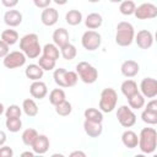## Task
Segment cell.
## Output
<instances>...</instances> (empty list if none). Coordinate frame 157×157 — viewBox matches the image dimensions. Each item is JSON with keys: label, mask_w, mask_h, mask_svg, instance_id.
Here are the masks:
<instances>
[{"label": "cell", "mask_w": 157, "mask_h": 157, "mask_svg": "<svg viewBox=\"0 0 157 157\" xmlns=\"http://www.w3.org/2000/svg\"><path fill=\"white\" fill-rule=\"evenodd\" d=\"M20 49L26 58L36 59L39 58L42 53V47L39 44V37L36 33H27L20 39Z\"/></svg>", "instance_id": "cell-1"}, {"label": "cell", "mask_w": 157, "mask_h": 157, "mask_svg": "<svg viewBox=\"0 0 157 157\" xmlns=\"http://www.w3.org/2000/svg\"><path fill=\"white\" fill-rule=\"evenodd\" d=\"M137 146L142 153H153L157 147V131L153 128H144L140 131Z\"/></svg>", "instance_id": "cell-2"}, {"label": "cell", "mask_w": 157, "mask_h": 157, "mask_svg": "<svg viewBox=\"0 0 157 157\" xmlns=\"http://www.w3.org/2000/svg\"><path fill=\"white\" fill-rule=\"evenodd\" d=\"M115 43L119 47H129L135 38V28L130 22L121 21L115 28Z\"/></svg>", "instance_id": "cell-3"}, {"label": "cell", "mask_w": 157, "mask_h": 157, "mask_svg": "<svg viewBox=\"0 0 157 157\" xmlns=\"http://www.w3.org/2000/svg\"><path fill=\"white\" fill-rule=\"evenodd\" d=\"M118 103V94L114 88L107 87L99 96V110L102 113H112Z\"/></svg>", "instance_id": "cell-4"}, {"label": "cell", "mask_w": 157, "mask_h": 157, "mask_svg": "<svg viewBox=\"0 0 157 157\" xmlns=\"http://www.w3.org/2000/svg\"><path fill=\"white\" fill-rule=\"evenodd\" d=\"M77 76L80 77V80L83 82V83H87V85H91V83H94L98 78V71L97 69L87 63V61H80L77 65H76V71Z\"/></svg>", "instance_id": "cell-5"}, {"label": "cell", "mask_w": 157, "mask_h": 157, "mask_svg": "<svg viewBox=\"0 0 157 157\" xmlns=\"http://www.w3.org/2000/svg\"><path fill=\"white\" fill-rule=\"evenodd\" d=\"M102 37L96 31H86L81 37V44L87 52H94L101 47Z\"/></svg>", "instance_id": "cell-6"}, {"label": "cell", "mask_w": 157, "mask_h": 157, "mask_svg": "<svg viewBox=\"0 0 157 157\" xmlns=\"http://www.w3.org/2000/svg\"><path fill=\"white\" fill-rule=\"evenodd\" d=\"M117 118L119 124L124 128H131L136 123V114L129 105H120L117 110Z\"/></svg>", "instance_id": "cell-7"}, {"label": "cell", "mask_w": 157, "mask_h": 157, "mask_svg": "<svg viewBox=\"0 0 157 157\" xmlns=\"http://www.w3.org/2000/svg\"><path fill=\"white\" fill-rule=\"evenodd\" d=\"M26 60L27 58L21 50H13V52H10L2 59V64L6 69H17L23 66L26 64Z\"/></svg>", "instance_id": "cell-8"}, {"label": "cell", "mask_w": 157, "mask_h": 157, "mask_svg": "<svg viewBox=\"0 0 157 157\" xmlns=\"http://www.w3.org/2000/svg\"><path fill=\"white\" fill-rule=\"evenodd\" d=\"M137 20H151L157 16V6L151 2H144L135 9L134 12Z\"/></svg>", "instance_id": "cell-9"}, {"label": "cell", "mask_w": 157, "mask_h": 157, "mask_svg": "<svg viewBox=\"0 0 157 157\" xmlns=\"http://www.w3.org/2000/svg\"><path fill=\"white\" fill-rule=\"evenodd\" d=\"M140 93L144 98H155L157 96V80L153 77H145L140 83Z\"/></svg>", "instance_id": "cell-10"}, {"label": "cell", "mask_w": 157, "mask_h": 157, "mask_svg": "<svg viewBox=\"0 0 157 157\" xmlns=\"http://www.w3.org/2000/svg\"><path fill=\"white\" fill-rule=\"evenodd\" d=\"M134 40H135V43L137 44L139 48L148 49L153 44V34L147 29H141V31L137 32V34H135Z\"/></svg>", "instance_id": "cell-11"}, {"label": "cell", "mask_w": 157, "mask_h": 157, "mask_svg": "<svg viewBox=\"0 0 157 157\" xmlns=\"http://www.w3.org/2000/svg\"><path fill=\"white\" fill-rule=\"evenodd\" d=\"M58 20H59V12L54 7L49 6V7L44 9L40 13V21L44 26H48V27L54 26L58 22Z\"/></svg>", "instance_id": "cell-12"}, {"label": "cell", "mask_w": 157, "mask_h": 157, "mask_svg": "<svg viewBox=\"0 0 157 157\" xmlns=\"http://www.w3.org/2000/svg\"><path fill=\"white\" fill-rule=\"evenodd\" d=\"M49 146H50L49 137H48L47 135L38 134L37 139L34 140V142H33V145H32L31 147H32V150H33V153L44 155V153L49 150Z\"/></svg>", "instance_id": "cell-13"}, {"label": "cell", "mask_w": 157, "mask_h": 157, "mask_svg": "<svg viewBox=\"0 0 157 157\" xmlns=\"http://www.w3.org/2000/svg\"><path fill=\"white\" fill-rule=\"evenodd\" d=\"M53 43L58 47V48H63L64 45L69 44L70 43V34L67 32V29H65L64 27H60V28H56L54 32H53Z\"/></svg>", "instance_id": "cell-14"}, {"label": "cell", "mask_w": 157, "mask_h": 157, "mask_svg": "<svg viewBox=\"0 0 157 157\" xmlns=\"http://www.w3.org/2000/svg\"><path fill=\"white\" fill-rule=\"evenodd\" d=\"M120 71H121L123 76L130 78V77H134V76H136V75L139 74V71H140V65H139L137 61L129 59V60H125V61L121 64Z\"/></svg>", "instance_id": "cell-15"}, {"label": "cell", "mask_w": 157, "mask_h": 157, "mask_svg": "<svg viewBox=\"0 0 157 157\" xmlns=\"http://www.w3.org/2000/svg\"><path fill=\"white\" fill-rule=\"evenodd\" d=\"M22 13L18 10H7L4 13V22L5 25H7L9 27H17L22 23Z\"/></svg>", "instance_id": "cell-16"}, {"label": "cell", "mask_w": 157, "mask_h": 157, "mask_svg": "<svg viewBox=\"0 0 157 157\" xmlns=\"http://www.w3.org/2000/svg\"><path fill=\"white\" fill-rule=\"evenodd\" d=\"M29 93L33 98L43 99L48 94V87L43 81H33L29 86Z\"/></svg>", "instance_id": "cell-17"}, {"label": "cell", "mask_w": 157, "mask_h": 157, "mask_svg": "<svg viewBox=\"0 0 157 157\" xmlns=\"http://www.w3.org/2000/svg\"><path fill=\"white\" fill-rule=\"evenodd\" d=\"M103 23V17L101 13L98 12H91L86 16L85 20V26L90 29V31H94L97 28H99Z\"/></svg>", "instance_id": "cell-18"}, {"label": "cell", "mask_w": 157, "mask_h": 157, "mask_svg": "<svg viewBox=\"0 0 157 157\" xmlns=\"http://www.w3.org/2000/svg\"><path fill=\"white\" fill-rule=\"evenodd\" d=\"M83 130L87 134V136L98 137L103 131V126H102V123H93V121L85 120L83 121Z\"/></svg>", "instance_id": "cell-19"}, {"label": "cell", "mask_w": 157, "mask_h": 157, "mask_svg": "<svg viewBox=\"0 0 157 157\" xmlns=\"http://www.w3.org/2000/svg\"><path fill=\"white\" fill-rule=\"evenodd\" d=\"M121 142L128 148H135L137 147V144H139V136L132 130H125L121 134Z\"/></svg>", "instance_id": "cell-20"}, {"label": "cell", "mask_w": 157, "mask_h": 157, "mask_svg": "<svg viewBox=\"0 0 157 157\" xmlns=\"http://www.w3.org/2000/svg\"><path fill=\"white\" fill-rule=\"evenodd\" d=\"M25 75L27 78H29L32 81H40V78L44 75V71L40 69V66L38 64H29L25 69Z\"/></svg>", "instance_id": "cell-21"}, {"label": "cell", "mask_w": 157, "mask_h": 157, "mask_svg": "<svg viewBox=\"0 0 157 157\" xmlns=\"http://www.w3.org/2000/svg\"><path fill=\"white\" fill-rule=\"evenodd\" d=\"M120 90H121V93H123L126 98H129V97H131L132 94H135V93L139 92L137 83H136L134 80H131V78H128V80L123 81V83H121V86H120Z\"/></svg>", "instance_id": "cell-22"}, {"label": "cell", "mask_w": 157, "mask_h": 157, "mask_svg": "<svg viewBox=\"0 0 157 157\" xmlns=\"http://www.w3.org/2000/svg\"><path fill=\"white\" fill-rule=\"evenodd\" d=\"M42 53H43L42 54L43 56H45L48 59H52L54 61H56L59 59V56H60V50L54 43H47L42 48Z\"/></svg>", "instance_id": "cell-23"}, {"label": "cell", "mask_w": 157, "mask_h": 157, "mask_svg": "<svg viewBox=\"0 0 157 157\" xmlns=\"http://www.w3.org/2000/svg\"><path fill=\"white\" fill-rule=\"evenodd\" d=\"M22 112L29 118L36 117L38 114V105H37L36 101L32 98H26L22 102Z\"/></svg>", "instance_id": "cell-24"}, {"label": "cell", "mask_w": 157, "mask_h": 157, "mask_svg": "<svg viewBox=\"0 0 157 157\" xmlns=\"http://www.w3.org/2000/svg\"><path fill=\"white\" fill-rule=\"evenodd\" d=\"M85 120L93 121V123H102L103 121V113L97 108H87L83 112Z\"/></svg>", "instance_id": "cell-25"}, {"label": "cell", "mask_w": 157, "mask_h": 157, "mask_svg": "<svg viewBox=\"0 0 157 157\" xmlns=\"http://www.w3.org/2000/svg\"><path fill=\"white\" fill-rule=\"evenodd\" d=\"M64 101H66V94L65 91L63 88H54L50 91L49 93V102L55 107L60 103H63Z\"/></svg>", "instance_id": "cell-26"}, {"label": "cell", "mask_w": 157, "mask_h": 157, "mask_svg": "<svg viewBox=\"0 0 157 157\" xmlns=\"http://www.w3.org/2000/svg\"><path fill=\"white\" fill-rule=\"evenodd\" d=\"M1 40L5 42L9 47L16 44V43L18 42V33H17V31L11 29V28L4 29V31L1 32Z\"/></svg>", "instance_id": "cell-27"}, {"label": "cell", "mask_w": 157, "mask_h": 157, "mask_svg": "<svg viewBox=\"0 0 157 157\" xmlns=\"http://www.w3.org/2000/svg\"><path fill=\"white\" fill-rule=\"evenodd\" d=\"M65 21L70 26H77L82 22V13L78 10H69L65 15Z\"/></svg>", "instance_id": "cell-28"}, {"label": "cell", "mask_w": 157, "mask_h": 157, "mask_svg": "<svg viewBox=\"0 0 157 157\" xmlns=\"http://www.w3.org/2000/svg\"><path fill=\"white\" fill-rule=\"evenodd\" d=\"M126 99H128V104H129L130 109H141L145 105V98L140 92L132 94L131 97H129Z\"/></svg>", "instance_id": "cell-29"}, {"label": "cell", "mask_w": 157, "mask_h": 157, "mask_svg": "<svg viewBox=\"0 0 157 157\" xmlns=\"http://www.w3.org/2000/svg\"><path fill=\"white\" fill-rule=\"evenodd\" d=\"M59 50H60V55H61L65 60H67V61L75 59V58H76V54H77V49H76V47H75L74 44H71V43L64 45V47L60 48Z\"/></svg>", "instance_id": "cell-30"}, {"label": "cell", "mask_w": 157, "mask_h": 157, "mask_svg": "<svg viewBox=\"0 0 157 157\" xmlns=\"http://www.w3.org/2000/svg\"><path fill=\"white\" fill-rule=\"evenodd\" d=\"M37 136H38L37 130L33 129V128H28V129L23 130L21 139H22V142H23L26 146H32L33 142H34V140L37 139Z\"/></svg>", "instance_id": "cell-31"}, {"label": "cell", "mask_w": 157, "mask_h": 157, "mask_svg": "<svg viewBox=\"0 0 157 157\" xmlns=\"http://www.w3.org/2000/svg\"><path fill=\"white\" fill-rule=\"evenodd\" d=\"M66 71L67 70H65L64 67H59L54 70L53 78L59 87H66Z\"/></svg>", "instance_id": "cell-32"}, {"label": "cell", "mask_w": 157, "mask_h": 157, "mask_svg": "<svg viewBox=\"0 0 157 157\" xmlns=\"http://www.w3.org/2000/svg\"><path fill=\"white\" fill-rule=\"evenodd\" d=\"M5 126L10 132H18L22 129V120L21 118H6Z\"/></svg>", "instance_id": "cell-33"}, {"label": "cell", "mask_w": 157, "mask_h": 157, "mask_svg": "<svg viewBox=\"0 0 157 157\" xmlns=\"http://www.w3.org/2000/svg\"><path fill=\"white\" fill-rule=\"evenodd\" d=\"M135 9H136V5L132 0H125V1H121L120 5H119V11L121 15H125V16H130V15H134L135 12Z\"/></svg>", "instance_id": "cell-34"}, {"label": "cell", "mask_w": 157, "mask_h": 157, "mask_svg": "<svg viewBox=\"0 0 157 157\" xmlns=\"http://www.w3.org/2000/svg\"><path fill=\"white\" fill-rule=\"evenodd\" d=\"M71 112H72V105L67 101H64L63 103L55 105V113L60 117H67Z\"/></svg>", "instance_id": "cell-35"}, {"label": "cell", "mask_w": 157, "mask_h": 157, "mask_svg": "<svg viewBox=\"0 0 157 157\" xmlns=\"http://www.w3.org/2000/svg\"><path fill=\"white\" fill-rule=\"evenodd\" d=\"M38 65L40 66V69H42L43 71H52V70L55 69L56 61H54V60H52V59H48V58L40 55L39 59H38Z\"/></svg>", "instance_id": "cell-36"}, {"label": "cell", "mask_w": 157, "mask_h": 157, "mask_svg": "<svg viewBox=\"0 0 157 157\" xmlns=\"http://www.w3.org/2000/svg\"><path fill=\"white\" fill-rule=\"evenodd\" d=\"M141 119L144 123H146L148 125H155V124H157V113L144 109L141 113Z\"/></svg>", "instance_id": "cell-37"}, {"label": "cell", "mask_w": 157, "mask_h": 157, "mask_svg": "<svg viewBox=\"0 0 157 157\" xmlns=\"http://www.w3.org/2000/svg\"><path fill=\"white\" fill-rule=\"evenodd\" d=\"M21 114H22V108H20V105L17 104H11L5 110L6 118H21Z\"/></svg>", "instance_id": "cell-38"}, {"label": "cell", "mask_w": 157, "mask_h": 157, "mask_svg": "<svg viewBox=\"0 0 157 157\" xmlns=\"http://www.w3.org/2000/svg\"><path fill=\"white\" fill-rule=\"evenodd\" d=\"M78 81V76L75 71H66V87H74Z\"/></svg>", "instance_id": "cell-39"}, {"label": "cell", "mask_w": 157, "mask_h": 157, "mask_svg": "<svg viewBox=\"0 0 157 157\" xmlns=\"http://www.w3.org/2000/svg\"><path fill=\"white\" fill-rule=\"evenodd\" d=\"M0 157H13V150L10 146H1L0 147Z\"/></svg>", "instance_id": "cell-40"}, {"label": "cell", "mask_w": 157, "mask_h": 157, "mask_svg": "<svg viewBox=\"0 0 157 157\" xmlns=\"http://www.w3.org/2000/svg\"><path fill=\"white\" fill-rule=\"evenodd\" d=\"M10 47L5 43V42H2L1 39H0V59H4L9 53H10V49H9Z\"/></svg>", "instance_id": "cell-41"}, {"label": "cell", "mask_w": 157, "mask_h": 157, "mask_svg": "<svg viewBox=\"0 0 157 157\" xmlns=\"http://www.w3.org/2000/svg\"><path fill=\"white\" fill-rule=\"evenodd\" d=\"M33 4H34V6H37V7H39V9H47V7H49L50 6V4H52V0H34L33 1Z\"/></svg>", "instance_id": "cell-42"}, {"label": "cell", "mask_w": 157, "mask_h": 157, "mask_svg": "<svg viewBox=\"0 0 157 157\" xmlns=\"http://www.w3.org/2000/svg\"><path fill=\"white\" fill-rule=\"evenodd\" d=\"M146 110H150V112H153V113H157V99H151L148 103H147V105H146V108H145Z\"/></svg>", "instance_id": "cell-43"}, {"label": "cell", "mask_w": 157, "mask_h": 157, "mask_svg": "<svg viewBox=\"0 0 157 157\" xmlns=\"http://www.w3.org/2000/svg\"><path fill=\"white\" fill-rule=\"evenodd\" d=\"M1 4H2L5 7H9V9L11 10L12 7H15V6L18 4V1H17V0H1Z\"/></svg>", "instance_id": "cell-44"}, {"label": "cell", "mask_w": 157, "mask_h": 157, "mask_svg": "<svg viewBox=\"0 0 157 157\" xmlns=\"http://www.w3.org/2000/svg\"><path fill=\"white\" fill-rule=\"evenodd\" d=\"M69 157H87V155L81 150H76V151H72L69 155Z\"/></svg>", "instance_id": "cell-45"}, {"label": "cell", "mask_w": 157, "mask_h": 157, "mask_svg": "<svg viewBox=\"0 0 157 157\" xmlns=\"http://www.w3.org/2000/svg\"><path fill=\"white\" fill-rule=\"evenodd\" d=\"M6 134L2 131V130H0V147L1 146H4L5 145V142H6Z\"/></svg>", "instance_id": "cell-46"}, {"label": "cell", "mask_w": 157, "mask_h": 157, "mask_svg": "<svg viewBox=\"0 0 157 157\" xmlns=\"http://www.w3.org/2000/svg\"><path fill=\"white\" fill-rule=\"evenodd\" d=\"M20 157H34V153L32 151H23L20 155Z\"/></svg>", "instance_id": "cell-47"}, {"label": "cell", "mask_w": 157, "mask_h": 157, "mask_svg": "<svg viewBox=\"0 0 157 157\" xmlns=\"http://www.w3.org/2000/svg\"><path fill=\"white\" fill-rule=\"evenodd\" d=\"M50 157H65L63 153H59V152H56V153H53Z\"/></svg>", "instance_id": "cell-48"}, {"label": "cell", "mask_w": 157, "mask_h": 157, "mask_svg": "<svg viewBox=\"0 0 157 157\" xmlns=\"http://www.w3.org/2000/svg\"><path fill=\"white\" fill-rule=\"evenodd\" d=\"M4 113H5V107H4L2 103H0V115L4 114Z\"/></svg>", "instance_id": "cell-49"}, {"label": "cell", "mask_w": 157, "mask_h": 157, "mask_svg": "<svg viewBox=\"0 0 157 157\" xmlns=\"http://www.w3.org/2000/svg\"><path fill=\"white\" fill-rule=\"evenodd\" d=\"M134 157H147V156H145L144 153H140V155H135Z\"/></svg>", "instance_id": "cell-50"}, {"label": "cell", "mask_w": 157, "mask_h": 157, "mask_svg": "<svg viewBox=\"0 0 157 157\" xmlns=\"http://www.w3.org/2000/svg\"><path fill=\"white\" fill-rule=\"evenodd\" d=\"M34 157H44L43 155H34Z\"/></svg>", "instance_id": "cell-51"}, {"label": "cell", "mask_w": 157, "mask_h": 157, "mask_svg": "<svg viewBox=\"0 0 157 157\" xmlns=\"http://www.w3.org/2000/svg\"><path fill=\"white\" fill-rule=\"evenodd\" d=\"M152 157H157V156H156V155H153V156H152Z\"/></svg>", "instance_id": "cell-52"}]
</instances>
